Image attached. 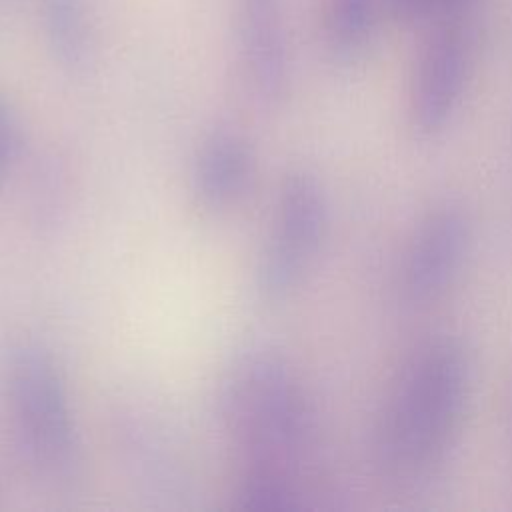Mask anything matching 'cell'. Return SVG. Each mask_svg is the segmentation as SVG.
I'll list each match as a JSON object with an SVG mask.
<instances>
[{"instance_id":"obj_8","label":"cell","mask_w":512,"mask_h":512,"mask_svg":"<svg viewBox=\"0 0 512 512\" xmlns=\"http://www.w3.org/2000/svg\"><path fill=\"white\" fill-rule=\"evenodd\" d=\"M234 40L250 96L266 108L282 106L294 78L286 0H234Z\"/></svg>"},{"instance_id":"obj_11","label":"cell","mask_w":512,"mask_h":512,"mask_svg":"<svg viewBox=\"0 0 512 512\" xmlns=\"http://www.w3.org/2000/svg\"><path fill=\"white\" fill-rule=\"evenodd\" d=\"M380 0H322L320 36L328 58L338 66L356 64L368 50Z\"/></svg>"},{"instance_id":"obj_13","label":"cell","mask_w":512,"mask_h":512,"mask_svg":"<svg viewBox=\"0 0 512 512\" xmlns=\"http://www.w3.org/2000/svg\"><path fill=\"white\" fill-rule=\"evenodd\" d=\"M20 144V116L14 100L0 88V190L4 188Z\"/></svg>"},{"instance_id":"obj_2","label":"cell","mask_w":512,"mask_h":512,"mask_svg":"<svg viewBox=\"0 0 512 512\" xmlns=\"http://www.w3.org/2000/svg\"><path fill=\"white\" fill-rule=\"evenodd\" d=\"M214 406L238 472H272L302 482L318 446L312 396L290 358L272 344L250 342L224 362Z\"/></svg>"},{"instance_id":"obj_5","label":"cell","mask_w":512,"mask_h":512,"mask_svg":"<svg viewBox=\"0 0 512 512\" xmlns=\"http://www.w3.org/2000/svg\"><path fill=\"white\" fill-rule=\"evenodd\" d=\"M110 438L130 490L154 508H188L196 482L186 450L156 408L120 400L110 412Z\"/></svg>"},{"instance_id":"obj_12","label":"cell","mask_w":512,"mask_h":512,"mask_svg":"<svg viewBox=\"0 0 512 512\" xmlns=\"http://www.w3.org/2000/svg\"><path fill=\"white\" fill-rule=\"evenodd\" d=\"M32 202V224L42 232H52L62 224L66 212V180L62 170L52 168L50 164L38 170L34 178V186L30 190Z\"/></svg>"},{"instance_id":"obj_3","label":"cell","mask_w":512,"mask_h":512,"mask_svg":"<svg viewBox=\"0 0 512 512\" xmlns=\"http://www.w3.org/2000/svg\"><path fill=\"white\" fill-rule=\"evenodd\" d=\"M10 436L26 472L54 492L78 490L88 474L86 444L58 356L38 340H18L2 364Z\"/></svg>"},{"instance_id":"obj_1","label":"cell","mask_w":512,"mask_h":512,"mask_svg":"<svg viewBox=\"0 0 512 512\" xmlns=\"http://www.w3.org/2000/svg\"><path fill=\"white\" fill-rule=\"evenodd\" d=\"M476 358L456 332L420 340L394 372L372 420L370 458L400 492L434 486L454 462L472 412Z\"/></svg>"},{"instance_id":"obj_10","label":"cell","mask_w":512,"mask_h":512,"mask_svg":"<svg viewBox=\"0 0 512 512\" xmlns=\"http://www.w3.org/2000/svg\"><path fill=\"white\" fill-rule=\"evenodd\" d=\"M38 22L54 64L70 74H86L96 60V24L88 0H36Z\"/></svg>"},{"instance_id":"obj_9","label":"cell","mask_w":512,"mask_h":512,"mask_svg":"<svg viewBox=\"0 0 512 512\" xmlns=\"http://www.w3.org/2000/svg\"><path fill=\"white\" fill-rule=\"evenodd\" d=\"M256 152L244 132L218 124L196 144L188 168V190L196 208L222 214L234 208L252 188Z\"/></svg>"},{"instance_id":"obj_14","label":"cell","mask_w":512,"mask_h":512,"mask_svg":"<svg viewBox=\"0 0 512 512\" xmlns=\"http://www.w3.org/2000/svg\"><path fill=\"white\" fill-rule=\"evenodd\" d=\"M390 16L398 22L442 20L468 0H384Z\"/></svg>"},{"instance_id":"obj_4","label":"cell","mask_w":512,"mask_h":512,"mask_svg":"<svg viewBox=\"0 0 512 512\" xmlns=\"http://www.w3.org/2000/svg\"><path fill=\"white\" fill-rule=\"evenodd\" d=\"M330 224L332 204L322 178L304 166L284 172L252 268V290L262 304L280 306L298 294L324 252Z\"/></svg>"},{"instance_id":"obj_15","label":"cell","mask_w":512,"mask_h":512,"mask_svg":"<svg viewBox=\"0 0 512 512\" xmlns=\"http://www.w3.org/2000/svg\"><path fill=\"white\" fill-rule=\"evenodd\" d=\"M2 2H4V0H0V6H2Z\"/></svg>"},{"instance_id":"obj_6","label":"cell","mask_w":512,"mask_h":512,"mask_svg":"<svg viewBox=\"0 0 512 512\" xmlns=\"http://www.w3.org/2000/svg\"><path fill=\"white\" fill-rule=\"evenodd\" d=\"M476 60L472 28L442 18L422 42L408 84V128L420 142L442 138L460 114Z\"/></svg>"},{"instance_id":"obj_7","label":"cell","mask_w":512,"mask_h":512,"mask_svg":"<svg viewBox=\"0 0 512 512\" xmlns=\"http://www.w3.org/2000/svg\"><path fill=\"white\" fill-rule=\"evenodd\" d=\"M476 242V222L458 198L432 202L414 222L398 266L400 298L414 308L442 300L462 278Z\"/></svg>"}]
</instances>
